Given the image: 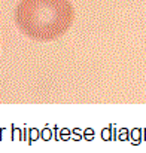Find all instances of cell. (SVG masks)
Segmentation results:
<instances>
[{"mask_svg":"<svg viewBox=\"0 0 146 153\" xmlns=\"http://www.w3.org/2000/svg\"><path fill=\"white\" fill-rule=\"evenodd\" d=\"M75 21L69 0H21L15 9V24L27 37L49 42L64 34Z\"/></svg>","mask_w":146,"mask_h":153,"instance_id":"cell-1","label":"cell"}]
</instances>
